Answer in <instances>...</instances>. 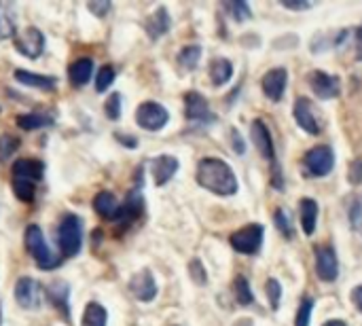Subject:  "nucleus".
<instances>
[{"mask_svg":"<svg viewBox=\"0 0 362 326\" xmlns=\"http://www.w3.org/2000/svg\"><path fill=\"white\" fill-rule=\"evenodd\" d=\"M119 202H117V197L110 193V191H102V193H98L95 195V199H93V208H95V212L102 216V219H108V221H115V216H117V212H119Z\"/></svg>","mask_w":362,"mask_h":326,"instance_id":"obj_22","label":"nucleus"},{"mask_svg":"<svg viewBox=\"0 0 362 326\" xmlns=\"http://www.w3.org/2000/svg\"><path fill=\"white\" fill-rule=\"evenodd\" d=\"M333 165H335V153L327 144H320V146L310 149L305 153V157H303L305 174L308 176H314V178H322V176L331 174Z\"/></svg>","mask_w":362,"mask_h":326,"instance_id":"obj_5","label":"nucleus"},{"mask_svg":"<svg viewBox=\"0 0 362 326\" xmlns=\"http://www.w3.org/2000/svg\"><path fill=\"white\" fill-rule=\"evenodd\" d=\"M142 210H144V199H142V193H140L138 189H134V191H129V193H127L125 202L119 206V212H117L115 221H117V223H123V225H127V223L136 221V219L142 214Z\"/></svg>","mask_w":362,"mask_h":326,"instance_id":"obj_17","label":"nucleus"},{"mask_svg":"<svg viewBox=\"0 0 362 326\" xmlns=\"http://www.w3.org/2000/svg\"><path fill=\"white\" fill-rule=\"evenodd\" d=\"M42 174H45V163L38 159H17L13 163V178L36 182L42 178Z\"/></svg>","mask_w":362,"mask_h":326,"instance_id":"obj_18","label":"nucleus"},{"mask_svg":"<svg viewBox=\"0 0 362 326\" xmlns=\"http://www.w3.org/2000/svg\"><path fill=\"white\" fill-rule=\"evenodd\" d=\"M231 76H233V64H231L229 59L216 57V59L210 64V81H212L216 87L225 85Z\"/></svg>","mask_w":362,"mask_h":326,"instance_id":"obj_24","label":"nucleus"},{"mask_svg":"<svg viewBox=\"0 0 362 326\" xmlns=\"http://www.w3.org/2000/svg\"><path fill=\"white\" fill-rule=\"evenodd\" d=\"M104 112L110 121H117L121 117V95L119 93H112L106 104H104Z\"/></svg>","mask_w":362,"mask_h":326,"instance_id":"obj_36","label":"nucleus"},{"mask_svg":"<svg viewBox=\"0 0 362 326\" xmlns=\"http://www.w3.org/2000/svg\"><path fill=\"white\" fill-rule=\"evenodd\" d=\"M57 244L64 252V257H76L83 246V223L78 216L68 214L59 223L57 229Z\"/></svg>","mask_w":362,"mask_h":326,"instance_id":"obj_3","label":"nucleus"},{"mask_svg":"<svg viewBox=\"0 0 362 326\" xmlns=\"http://www.w3.org/2000/svg\"><path fill=\"white\" fill-rule=\"evenodd\" d=\"M15 81L25 85V87H34V89H42V91H53L55 89V78L51 76H42V74H32L28 70H15L13 72Z\"/></svg>","mask_w":362,"mask_h":326,"instance_id":"obj_20","label":"nucleus"},{"mask_svg":"<svg viewBox=\"0 0 362 326\" xmlns=\"http://www.w3.org/2000/svg\"><path fill=\"white\" fill-rule=\"evenodd\" d=\"M350 221H352V227L358 229L362 225V204L361 199H354L350 204Z\"/></svg>","mask_w":362,"mask_h":326,"instance_id":"obj_40","label":"nucleus"},{"mask_svg":"<svg viewBox=\"0 0 362 326\" xmlns=\"http://www.w3.org/2000/svg\"><path fill=\"white\" fill-rule=\"evenodd\" d=\"M197 182L206 191H212L216 195H235L238 193V178L233 170L216 157H206L197 165Z\"/></svg>","mask_w":362,"mask_h":326,"instance_id":"obj_1","label":"nucleus"},{"mask_svg":"<svg viewBox=\"0 0 362 326\" xmlns=\"http://www.w3.org/2000/svg\"><path fill=\"white\" fill-rule=\"evenodd\" d=\"M49 295H51V299L57 303V308H62V310H66V299H68V286L64 284V282H55L53 284V289H49Z\"/></svg>","mask_w":362,"mask_h":326,"instance_id":"obj_38","label":"nucleus"},{"mask_svg":"<svg viewBox=\"0 0 362 326\" xmlns=\"http://www.w3.org/2000/svg\"><path fill=\"white\" fill-rule=\"evenodd\" d=\"M325 326H348L344 320H331V322H327Z\"/></svg>","mask_w":362,"mask_h":326,"instance_id":"obj_48","label":"nucleus"},{"mask_svg":"<svg viewBox=\"0 0 362 326\" xmlns=\"http://www.w3.org/2000/svg\"><path fill=\"white\" fill-rule=\"evenodd\" d=\"M356 45H358V59H362V23L356 32Z\"/></svg>","mask_w":362,"mask_h":326,"instance_id":"obj_47","label":"nucleus"},{"mask_svg":"<svg viewBox=\"0 0 362 326\" xmlns=\"http://www.w3.org/2000/svg\"><path fill=\"white\" fill-rule=\"evenodd\" d=\"M170 25H172V19H170V13H168L165 6H159L153 15H148V19H146V23H144L146 34H148L153 40L161 38V36L170 30Z\"/></svg>","mask_w":362,"mask_h":326,"instance_id":"obj_19","label":"nucleus"},{"mask_svg":"<svg viewBox=\"0 0 362 326\" xmlns=\"http://www.w3.org/2000/svg\"><path fill=\"white\" fill-rule=\"evenodd\" d=\"M199 57H202V47L191 45V47H185V49L178 53V64H180L182 68H187V70H193V68L197 66Z\"/></svg>","mask_w":362,"mask_h":326,"instance_id":"obj_29","label":"nucleus"},{"mask_svg":"<svg viewBox=\"0 0 362 326\" xmlns=\"http://www.w3.org/2000/svg\"><path fill=\"white\" fill-rule=\"evenodd\" d=\"M250 136H252V142H255V146L259 149V153L272 163L276 189H282V185L278 182V176L282 178V174H280V168H278V163H276V146H274V138H272V134H269V127H267L261 119H257V121H252Z\"/></svg>","mask_w":362,"mask_h":326,"instance_id":"obj_4","label":"nucleus"},{"mask_svg":"<svg viewBox=\"0 0 362 326\" xmlns=\"http://www.w3.org/2000/svg\"><path fill=\"white\" fill-rule=\"evenodd\" d=\"M274 221H276V227L280 229V233H282L286 240H293L295 231H293V223H291V219H288L286 210H282V208H280V210H276Z\"/></svg>","mask_w":362,"mask_h":326,"instance_id":"obj_33","label":"nucleus"},{"mask_svg":"<svg viewBox=\"0 0 362 326\" xmlns=\"http://www.w3.org/2000/svg\"><path fill=\"white\" fill-rule=\"evenodd\" d=\"M225 8L231 11L235 21H244L250 17V6L246 2H225Z\"/></svg>","mask_w":362,"mask_h":326,"instance_id":"obj_37","label":"nucleus"},{"mask_svg":"<svg viewBox=\"0 0 362 326\" xmlns=\"http://www.w3.org/2000/svg\"><path fill=\"white\" fill-rule=\"evenodd\" d=\"M15 49H17L23 57H30V59L40 57V53L45 51V36H42V32L36 30V28L23 30V32L15 38Z\"/></svg>","mask_w":362,"mask_h":326,"instance_id":"obj_9","label":"nucleus"},{"mask_svg":"<svg viewBox=\"0 0 362 326\" xmlns=\"http://www.w3.org/2000/svg\"><path fill=\"white\" fill-rule=\"evenodd\" d=\"M25 248L40 269H55L59 265V257L53 255V250L47 246L45 235L38 225H30L25 229Z\"/></svg>","mask_w":362,"mask_h":326,"instance_id":"obj_2","label":"nucleus"},{"mask_svg":"<svg viewBox=\"0 0 362 326\" xmlns=\"http://www.w3.org/2000/svg\"><path fill=\"white\" fill-rule=\"evenodd\" d=\"M17 21H15V11L8 2H0V40L11 38L15 34Z\"/></svg>","mask_w":362,"mask_h":326,"instance_id":"obj_25","label":"nucleus"},{"mask_svg":"<svg viewBox=\"0 0 362 326\" xmlns=\"http://www.w3.org/2000/svg\"><path fill=\"white\" fill-rule=\"evenodd\" d=\"M15 123H17V127H21L23 132H32V129H38V127L51 125V123H53V119H51L49 115L30 112V115H19V117H15Z\"/></svg>","mask_w":362,"mask_h":326,"instance_id":"obj_27","label":"nucleus"},{"mask_svg":"<svg viewBox=\"0 0 362 326\" xmlns=\"http://www.w3.org/2000/svg\"><path fill=\"white\" fill-rule=\"evenodd\" d=\"M13 193L17 195V199L21 202H32L34 199V193H36V187L34 182L30 180H19V178H13Z\"/></svg>","mask_w":362,"mask_h":326,"instance_id":"obj_30","label":"nucleus"},{"mask_svg":"<svg viewBox=\"0 0 362 326\" xmlns=\"http://www.w3.org/2000/svg\"><path fill=\"white\" fill-rule=\"evenodd\" d=\"M168 119H170V112L161 104H157V102H144V104H140V108L136 112L138 125L142 129H148V132L163 129L165 123H168Z\"/></svg>","mask_w":362,"mask_h":326,"instance_id":"obj_7","label":"nucleus"},{"mask_svg":"<svg viewBox=\"0 0 362 326\" xmlns=\"http://www.w3.org/2000/svg\"><path fill=\"white\" fill-rule=\"evenodd\" d=\"M91 74H93V62H91L89 57H81V59H76V62L70 66V70H68L70 83H72L74 87H83V85H87V83H89V78H91Z\"/></svg>","mask_w":362,"mask_h":326,"instance_id":"obj_21","label":"nucleus"},{"mask_svg":"<svg viewBox=\"0 0 362 326\" xmlns=\"http://www.w3.org/2000/svg\"><path fill=\"white\" fill-rule=\"evenodd\" d=\"M129 291L138 301L148 303V301H153L157 297V282H155V278H153V274L148 269H142L136 276H132Z\"/></svg>","mask_w":362,"mask_h":326,"instance_id":"obj_13","label":"nucleus"},{"mask_svg":"<svg viewBox=\"0 0 362 326\" xmlns=\"http://www.w3.org/2000/svg\"><path fill=\"white\" fill-rule=\"evenodd\" d=\"M352 303L356 305V310H358V312H362V284L352 291Z\"/></svg>","mask_w":362,"mask_h":326,"instance_id":"obj_45","label":"nucleus"},{"mask_svg":"<svg viewBox=\"0 0 362 326\" xmlns=\"http://www.w3.org/2000/svg\"><path fill=\"white\" fill-rule=\"evenodd\" d=\"M265 293H267V297H269L272 310H274V312H278V308H280V299H282V286H280V282H278V280H274V278H269V280H267V286H265Z\"/></svg>","mask_w":362,"mask_h":326,"instance_id":"obj_35","label":"nucleus"},{"mask_svg":"<svg viewBox=\"0 0 362 326\" xmlns=\"http://www.w3.org/2000/svg\"><path fill=\"white\" fill-rule=\"evenodd\" d=\"M15 299L23 310H36L40 305V284L32 278H19L15 284Z\"/></svg>","mask_w":362,"mask_h":326,"instance_id":"obj_15","label":"nucleus"},{"mask_svg":"<svg viewBox=\"0 0 362 326\" xmlns=\"http://www.w3.org/2000/svg\"><path fill=\"white\" fill-rule=\"evenodd\" d=\"M231 140H233V149H235V153H238V155H242V153H244V142H242V136H240V132H238V129H231Z\"/></svg>","mask_w":362,"mask_h":326,"instance_id":"obj_44","label":"nucleus"},{"mask_svg":"<svg viewBox=\"0 0 362 326\" xmlns=\"http://www.w3.org/2000/svg\"><path fill=\"white\" fill-rule=\"evenodd\" d=\"M282 4L291 11H305L312 8V2H291V0H282Z\"/></svg>","mask_w":362,"mask_h":326,"instance_id":"obj_43","label":"nucleus"},{"mask_svg":"<svg viewBox=\"0 0 362 326\" xmlns=\"http://www.w3.org/2000/svg\"><path fill=\"white\" fill-rule=\"evenodd\" d=\"M314 305L316 301L312 297H303L299 310H297V318H295V326H310L312 320V312H314Z\"/></svg>","mask_w":362,"mask_h":326,"instance_id":"obj_32","label":"nucleus"},{"mask_svg":"<svg viewBox=\"0 0 362 326\" xmlns=\"http://www.w3.org/2000/svg\"><path fill=\"white\" fill-rule=\"evenodd\" d=\"M19 138L17 136H11V134H2L0 136V161H6L13 157V153L19 149Z\"/></svg>","mask_w":362,"mask_h":326,"instance_id":"obj_31","label":"nucleus"},{"mask_svg":"<svg viewBox=\"0 0 362 326\" xmlns=\"http://www.w3.org/2000/svg\"><path fill=\"white\" fill-rule=\"evenodd\" d=\"M233 295H235V299H238L240 305H252V301H255V295L250 291V284H248V280L244 276H238L235 278V282H233Z\"/></svg>","mask_w":362,"mask_h":326,"instance_id":"obj_28","label":"nucleus"},{"mask_svg":"<svg viewBox=\"0 0 362 326\" xmlns=\"http://www.w3.org/2000/svg\"><path fill=\"white\" fill-rule=\"evenodd\" d=\"M176 172H178V159L172 155L155 157L151 163V174H153V180L157 187H163L165 182H170Z\"/></svg>","mask_w":362,"mask_h":326,"instance_id":"obj_16","label":"nucleus"},{"mask_svg":"<svg viewBox=\"0 0 362 326\" xmlns=\"http://www.w3.org/2000/svg\"><path fill=\"white\" fill-rule=\"evenodd\" d=\"M348 180L354 185V187H358L362 182V159H354L352 161V165H350V170H348Z\"/></svg>","mask_w":362,"mask_h":326,"instance_id":"obj_39","label":"nucleus"},{"mask_svg":"<svg viewBox=\"0 0 362 326\" xmlns=\"http://www.w3.org/2000/svg\"><path fill=\"white\" fill-rule=\"evenodd\" d=\"M314 255H316V276L322 282H335L339 276V261H337L335 248L329 244H322L314 248Z\"/></svg>","mask_w":362,"mask_h":326,"instance_id":"obj_8","label":"nucleus"},{"mask_svg":"<svg viewBox=\"0 0 362 326\" xmlns=\"http://www.w3.org/2000/svg\"><path fill=\"white\" fill-rule=\"evenodd\" d=\"M286 85H288V72L284 68H274L261 78V87L272 102H280L284 98Z\"/></svg>","mask_w":362,"mask_h":326,"instance_id":"obj_14","label":"nucleus"},{"mask_svg":"<svg viewBox=\"0 0 362 326\" xmlns=\"http://www.w3.org/2000/svg\"><path fill=\"white\" fill-rule=\"evenodd\" d=\"M263 233H265L263 225L252 223V225H246L240 231H235L229 242H231L233 250H238L242 255H257L263 244Z\"/></svg>","mask_w":362,"mask_h":326,"instance_id":"obj_6","label":"nucleus"},{"mask_svg":"<svg viewBox=\"0 0 362 326\" xmlns=\"http://www.w3.org/2000/svg\"><path fill=\"white\" fill-rule=\"evenodd\" d=\"M293 115H295L297 125H299L303 132H308V134H312V136H318V134H320V129H322L320 119L316 117V112H314V108H312V104H310L308 98H299V100L295 102Z\"/></svg>","mask_w":362,"mask_h":326,"instance_id":"obj_12","label":"nucleus"},{"mask_svg":"<svg viewBox=\"0 0 362 326\" xmlns=\"http://www.w3.org/2000/svg\"><path fill=\"white\" fill-rule=\"evenodd\" d=\"M308 81H310L312 91L318 98H322V100H331V98H337L341 93V81H339V76H333V74H327V72L316 70V72H312L308 76Z\"/></svg>","mask_w":362,"mask_h":326,"instance_id":"obj_10","label":"nucleus"},{"mask_svg":"<svg viewBox=\"0 0 362 326\" xmlns=\"http://www.w3.org/2000/svg\"><path fill=\"white\" fill-rule=\"evenodd\" d=\"M0 318H2V312H0Z\"/></svg>","mask_w":362,"mask_h":326,"instance_id":"obj_49","label":"nucleus"},{"mask_svg":"<svg viewBox=\"0 0 362 326\" xmlns=\"http://www.w3.org/2000/svg\"><path fill=\"white\" fill-rule=\"evenodd\" d=\"M106 320H108V314L104 310V305L91 301L85 312H83V320H81V326H106Z\"/></svg>","mask_w":362,"mask_h":326,"instance_id":"obj_26","label":"nucleus"},{"mask_svg":"<svg viewBox=\"0 0 362 326\" xmlns=\"http://www.w3.org/2000/svg\"><path fill=\"white\" fill-rule=\"evenodd\" d=\"M87 6H89V11H91V13H95L98 17H102V15H106V13H108L110 2H106V0H104V2H95V0H91Z\"/></svg>","mask_w":362,"mask_h":326,"instance_id":"obj_42","label":"nucleus"},{"mask_svg":"<svg viewBox=\"0 0 362 326\" xmlns=\"http://www.w3.org/2000/svg\"><path fill=\"white\" fill-rule=\"evenodd\" d=\"M191 278H193L197 284H206L208 276H206V269L202 267L199 261H193V263H191Z\"/></svg>","mask_w":362,"mask_h":326,"instance_id":"obj_41","label":"nucleus"},{"mask_svg":"<svg viewBox=\"0 0 362 326\" xmlns=\"http://www.w3.org/2000/svg\"><path fill=\"white\" fill-rule=\"evenodd\" d=\"M115 81V68L112 66H102L100 72H98V78H95V91H106Z\"/></svg>","mask_w":362,"mask_h":326,"instance_id":"obj_34","label":"nucleus"},{"mask_svg":"<svg viewBox=\"0 0 362 326\" xmlns=\"http://www.w3.org/2000/svg\"><path fill=\"white\" fill-rule=\"evenodd\" d=\"M185 112H187V119L193 123H212L214 121L208 100L197 91H189L185 95Z\"/></svg>","mask_w":362,"mask_h":326,"instance_id":"obj_11","label":"nucleus"},{"mask_svg":"<svg viewBox=\"0 0 362 326\" xmlns=\"http://www.w3.org/2000/svg\"><path fill=\"white\" fill-rule=\"evenodd\" d=\"M115 136H117L119 142H123V144H127V146H132V149L138 146V140H136V138H127V134H115Z\"/></svg>","mask_w":362,"mask_h":326,"instance_id":"obj_46","label":"nucleus"},{"mask_svg":"<svg viewBox=\"0 0 362 326\" xmlns=\"http://www.w3.org/2000/svg\"><path fill=\"white\" fill-rule=\"evenodd\" d=\"M299 210H301V227H303V233L305 235H314L316 221H318V204H316V199L303 197L301 204H299Z\"/></svg>","mask_w":362,"mask_h":326,"instance_id":"obj_23","label":"nucleus"}]
</instances>
